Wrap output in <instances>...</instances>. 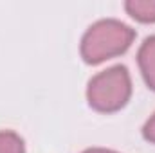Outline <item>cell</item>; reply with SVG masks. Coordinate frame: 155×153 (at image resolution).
<instances>
[{
  "label": "cell",
  "instance_id": "3957f363",
  "mask_svg": "<svg viewBox=\"0 0 155 153\" xmlns=\"http://www.w3.org/2000/svg\"><path fill=\"white\" fill-rule=\"evenodd\" d=\"M137 61L146 85L155 90V36H150L143 41L137 52Z\"/></svg>",
  "mask_w": 155,
  "mask_h": 153
},
{
  "label": "cell",
  "instance_id": "7a4b0ae2",
  "mask_svg": "<svg viewBox=\"0 0 155 153\" xmlns=\"http://www.w3.org/2000/svg\"><path fill=\"white\" fill-rule=\"evenodd\" d=\"M132 96V79L126 67L116 65L92 77L87 86L88 105L103 114L121 110Z\"/></svg>",
  "mask_w": 155,
  "mask_h": 153
},
{
  "label": "cell",
  "instance_id": "8992f818",
  "mask_svg": "<svg viewBox=\"0 0 155 153\" xmlns=\"http://www.w3.org/2000/svg\"><path fill=\"white\" fill-rule=\"evenodd\" d=\"M143 135H144V139L148 142H153L155 144V114L146 121V124L143 128Z\"/></svg>",
  "mask_w": 155,
  "mask_h": 153
},
{
  "label": "cell",
  "instance_id": "6da1fadb",
  "mask_svg": "<svg viewBox=\"0 0 155 153\" xmlns=\"http://www.w3.org/2000/svg\"><path fill=\"white\" fill-rule=\"evenodd\" d=\"M135 31L119 20H99L92 24L81 40V58L88 65H97L121 56L134 43Z\"/></svg>",
  "mask_w": 155,
  "mask_h": 153
},
{
  "label": "cell",
  "instance_id": "52a82bcc",
  "mask_svg": "<svg viewBox=\"0 0 155 153\" xmlns=\"http://www.w3.org/2000/svg\"><path fill=\"white\" fill-rule=\"evenodd\" d=\"M83 153H117L112 150H105V148H90V150H85Z\"/></svg>",
  "mask_w": 155,
  "mask_h": 153
},
{
  "label": "cell",
  "instance_id": "5b68a950",
  "mask_svg": "<svg viewBox=\"0 0 155 153\" xmlns=\"http://www.w3.org/2000/svg\"><path fill=\"white\" fill-rule=\"evenodd\" d=\"M0 153H25L22 137L9 130L0 132Z\"/></svg>",
  "mask_w": 155,
  "mask_h": 153
},
{
  "label": "cell",
  "instance_id": "277c9868",
  "mask_svg": "<svg viewBox=\"0 0 155 153\" xmlns=\"http://www.w3.org/2000/svg\"><path fill=\"white\" fill-rule=\"evenodd\" d=\"M126 13L143 24L155 22V0H128L124 2Z\"/></svg>",
  "mask_w": 155,
  "mask_h": 153
}]
</instances>
